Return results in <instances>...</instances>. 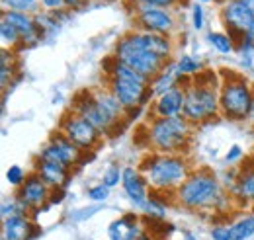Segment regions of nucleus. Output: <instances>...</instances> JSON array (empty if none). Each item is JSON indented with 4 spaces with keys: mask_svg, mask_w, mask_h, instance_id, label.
Returning a JSON list of instances; mask_svg holds the SVG:
<instances>
[{
    "mask_svg": "<svg viewBox=\"0 0 254 240\" xmlns=\"http://www.w3.org/2000/svg\"><path fill=\"white\" fill-rule=\"evenodd\" d=\"M33 2H41V0H33Z\"/></svg>",
    "mask_w": 254,
    "mask_h": 240,
    "instance_id": "obj_45",
    "label": "nucleus"
},
{
    "mask_svg": "<svg viewBox=\"0 0 254 240\" xmlns=\"http://www.w3.org/2000/svg\"><path fill=\"white\" fill-rule=\"evenodd\" d=\"M211 239L213 240H233L231 239V231H229V227H215V229H211Z\"/></svg>",
    "mask_w": 254,
    "mask_h": 240,
    "instance_id": "obj_36",
    "label": "nucleus"
},
{
    "mask_svg": "<svg viewBox=\"0 0 254 240\" xmlns=\"http://www.w3.org/2000/svg\"><path fill=\"white\" fill-rule=\"evenodd\" d=\"M184 98H186V92L182 86H174L164 94L157 96V100L151 106L153 118H178V116H182Z\"/></svg>",
    "mask_w": 254,
    "mask_h": 240,
    "instance_id": "obj_15",
    "label": "nucleus"
},
{
    "mask_svg": "<svg viewBox=\"0 0 254 240\" xmlns=\"http://www.w3.org/2000/svg\"><path fill=\"white\" fill-rule=\"evenodd\" d=\"M235 195L245 201V203H254V166H247L239 176L233 185Z\"/></svg>",
    "mask_w": 254,
    "mask_h": 240,
    "instance_id": "obj_21",
    "label": "nucleus"
},
{
    "mask_svg": "<svg viewBox=\"0 0 254 240\" xmlns=\"http://www.w3.org/2000/svg\"><path fill=\"white\" fill-rule=\"evenodd\" d=\"M39 4H41V8L45 12H63L64 8H66L64 0H41Z\"/></svg>",
    "mask_w": 254,
    "mask_h": 240,
    "instance_id": "obj_35",
    "label": "nucleus"
},
{
    "mask_svg": "<svg viewBox=\"0 0 254 240\" xmlns=\"http://www.w3.org/2000/svg\"><path fill=\"white\" fill-rule=\"evenodd\" d=\"M243 47H247V49H254V26L245 33V43H243ZM243 47H241V49H243Z\"/></svg>",
    "mask_w": 254,
    "mask_h": 240,
    "instance_id": "obj_39",
    "label": "nucleus"
},
{
    "mask_svg": "<svg viewBox=\"0 0 254 240\" xmlns=\"http://www.w3.org/2000/svg\"><path fill=\"white\" fill-rule=\"evenodd\" d=\"M249 121L254 123V100H253V108H251V116H249Z\"/></svg>",
    "mask_w": 254,
    "mask_h": 240,
    "instance_id": "obj_42",
    "label": "nucleus"
},
{
    "mask_svg": "<svg viewBox=\"0 0 254 240\" xmlns=\"http://www.w3.org/2000/svg\"><path fill=\"white\" fill-rule=\"evenodd\" d=\"M26 213H28V209L22 205V201L18 197L4 199V203H2V219L16 217V215H26Z\"/></svg>",
    "mask_w": 254,
    "mask_h": 240,
    "instance_id": "obj_30",
    "label": "nucleus"
},
{
    "mask_svg": "<svg viewBox=\"0 0 254 240\" xmlns=\"http://www.w3.org/2000/svg\"><path fill=\"white\" fill-rule=\"evenodd\" d=\"M122 185L126 189L127 197L131 203H135L139 209L147 203V199L151 197L149 193V181L143 176V172L139 168H133V166H127L124 168V178H122Z\"/></svg>",
    "mask_w": 254,
    "mask_h": 240,
    "instance_id": "obj_14",
    "label": "nucleus"
},
{
    "mask_svg": "<svg viewBox=\"0 0 254 240\" xmlns=\"http://www.w3.org/2000/svg\"><path fill=\"white\" fill-rule=\"evenodd\" d=\"M149 145L157 152L182 154L190 149L191 123L184 116L178 118H153L149 123Z\"/></svg>",
    "mask_w": 254,
    "mask_h": 240,
    "instance_id": "obj_5",
    "label": "nucleus"
},
{
    "mask_svg": "<svg viewBox=\"0 0 254 240\" xmlns=\"http://www.w3.org/2000/svg\"><path fill=\"white\" fill-rule=\"evenodd\" d=\"M207 39L213 45V49L217 53H221V55H231V53H235L239 49L237 43L233 41V37L227 31H209L207 33Z\"/></svg>",
    "mask_w": 254,
    "mask_h": 240,
    "instance_id": "obj_23",
    "label": "nucleus"
},
{
    "mask_svg": "<svg viewBox=\"0 0 254 240\" xmlns=\"http://www.w3.org/2000/svg\"><path fill=\"white\" fill-rule=\"evenodd\" d=\"M122 178H124V170L118 164H112V166H108L104 170V180H102V183H106L108 187H114V185H118L122 181Z\"/></svg>",
    "mask_w": 254,
    "mask_h": 240,
    "instance_id": "obj_31",
    "label": "nucleus"
},
{
    "mask_svg": "<svg viewBox=\"0 0 254 240\" xmlns=\"http://www.w3.org/2000/svg\"><path fill=\"white\" fill-rule=\"evenodd\" d=\"M61 133H64L78 149L82 150H92L102 139V133L96 129L94 125L88 120L72 114V116H64L61 121Z\"/></svg>",
    "mask_w": 254,
    "mask_h": 240,
    "instance_id": "obj_9",
    "label": "nucleus"
},
{
    "mask_svg": "<svg viewBox=\"0 0 254 240\" xmlns=\"http://www.w3.org/2000/svg\"><path fill=\"white\" fill-rule=\"evenodd\" d=\"M33 223L26 215L8 217L2 223V240H32Z\"/></svg>",
    "mask_w": 254,
    "mask_h": 240,
    "instance_id": "obj_18",
    "label": "nucleus"
},
{
    "mask_svg": "<svg viewBox=\"0 0 254 240\" xmlns=\"http://www.w3.org/2000/svg\"><path fill=\"white\" fill-rule=\"evenodd\" d=\"M108 88L120 100V104L124 106L126 112L139 110L141 106H145L149 102V98L155 96L151 84H141V82H133V80H126V78H114V76L110 78Z\"/></svg>",
    "mask_w": 254,
    "mask_h": 240,
    "instance_id": "obj_8",
    "label": "nucleus"
},
{
    "mask_svg": "<svg viewBox=\"0 0 254 240\" xmlns=\"http://www.w3.org/2000/svg\"><path fill=\"white\" fill-rule=\"evenodd\" d=\"M26 172H24V168L22 166H18V164H14V166H10L8 168V172H6V180L8 183H12L14 187H20L24 181H26Z\"/></svg>",
    "mask_w": 254,
    "mask_h": 240,
    "instance_id": "obj_32",
    "label": "nucleus"
},
{
    "mask_svg": "<svg viewBox=\"0 0 254 240\" xmlns=\"http://www.w3.org/2000/svg\"><path fill=\"white\" fill-rule=\"evenodd\" d=\"M72 110L76 116L90 121L102 135L110 133L120 123V120H124V116H126L124 106L110 92V88L96 92H80L72 102Z\"/></svg>",
    "mask_w": 254,
    "mask_h": 240,
    "instance_id": "obj_1",
    "label": "nucleus"
},
{
    "mask_svg": "<svg viewBox=\"0 0 254 240\" xmlns=\"http://www.w3.org/2000/svg\"><path fill=\"white\" fill-rule=\"evenodd\" d=\"M245 4H247L251 10H253V14H254V0H245Z\"/></svg>",
    "mask_w": 254,
    "mask_h": 240,
    "instance_id": "obj_41",
    "label": "nucleus"
},
{
    "mask_svg": "<svg viewBox=\"0 0 254 240\" xmlns=\"http://www.w3.org/2000/svg\"><path fill=\"white\" fill-rule=\"evenodd\" d=\"M139 227H141L139 217H137L135 213H127V215L116 219V221L110 225L108 235H110V240H129Z\"/></svg>",
    "mask_w": 254,
    "mask_h": 240,
    "instance_id": "obj_19",
    "label": "nucleus"
},
{
    "mask_svg": "<svg viewBox=\"0 0 254 240\" xmlns=\"http://www.w3.org/2000/svg\"><path fill=\"white\" fill-rule=\"evenodd\" d=\"M133 20H135L137 30L149 31V33L172 35V31L176 30V18H174L172 10H164V8H143V10H137Z\"/></svg>",
    "mask_w": 254,
    "mask_h": 240,
    "instance_id": "obj_11",
    "label": "nucleus"
},
{
    "mask_svg": "<svg viewBox=\"0 0 254 240\" xmlns=\"http://www.w3.org/2000/svg\"><path fill=\"white\" fill-rule=\"evenodd\" d=\"M16 70H18V62H16L14 51L2 47V53H0V82H2V90L8 88V84L12 82Z\"/></svg>",
    "mask_w": 254,
    "mask_h": 240,
    "instance_id": "obj_22",
    "label": "nucleus"
},
{
    "mask_svg": "<svg viewBox=\"0 0 254 240\" xmlns=\"http://www.w3.org/2000/svg\"><path fill=\"white\" fill-rule=\"evenodd\" d=\"M2 20H6V22H10L18 33H20V37H22V45H35L41 37H43V33L41 30L37 28V24H35V18H33L32 14H28V12H12V10H4L2 12Z\"/></svg>",
    "mask_w": 254,
    "mask_h": 240,
    "instance_id": "obj_16",
    "label": "nucleus"
},
{
    "mask_svg": "<svg viewBox=\"0 0 254 240\" xmlns=\"http://www.w3.org/2000/svg\"><path fill=\"white\" fill-rule=\"evenodd\" d=\"M139 170L147 178L153 191H176L186 178L190 176V164L182 154H164V152H153L147 156Z\"/></svg>",
    "mask_w": 254,
    "mask_h": 240,
    "instance_id": "obj_3",
    "label": "nucleus"
},
{
    "mask_svg": "<svg viewBox=\"0 0 254 240\" xmlns=\"http://www.w3.org/2000/svg\"><path fill=\"white\" fill-rule=\"evenodd\" d=\"M174 197L180 205L191 211L221 207L227 201V195L223 191L219 178L213 172H209L207 168L191 172L186 178V181L174 191Z\"/></svg>",
    "mask_w": 254,
    "mask_h": 240,
    "instance_id": "obj_2",
    "label": "nucleus"
},
{
    "mask_svg": "<svg viewBox=\"0 0 254 240\" xmlns=\"http://www.w3.org/2000/svg\"><path fill=\"white\" fill-rule=\"evenodd\" d=\"M141 209L145 211V215L149 217V219H153V221H160V219H164L166 217V203L160 199L159 195H153L151 193V197L147 199V203L141 207Z\"/></svg>",
    "mask_w": 254,
    "mask_h": 240,
    "instance_id": "obj_27",
    "label": "nucleus"
},
{
    "mask_svg": "<svg viewBox=\"0 0 254 240\" xmlns=\"http://www.w3.org/2000/svg\"><path fill=\"white\" fill-rule=\"evenodd\" d=\"M51 191H53V189L33 172V174H30V176L26 178V181L18 187L16 197L22 201V205L28 211H35V209L45 207V205L49 203Z\"/></svg>",
    "mask_w": 254,
    "mask_h": 240,
    "instance_id": "obj_12",
    "label": "nucleus"
},
{
    "mask_svg": "<svg viewBox=\"0 0 254 240\" xmlns=\"http://www.w3.org/2000/svg\"><path fill=\"white\" fill-rule=\"evenodd\" d=\"M139 31H141V30H139ZM141 39H143V45H145L149 51L157 53V55H159V57H162V59L168 60V57L172 55L174 45H172L170 35H160V33L141 31Z\"/></svg>",
    "mask_w": 254,
    "mask_h": 240,
    "instance_id": "obj_20",
    "label": "nucleus"
},
{
    "mask_svg": "<svg viewBox=\"0 0 254 240\" xmlns=\"http://www.w3.org/2000/svg\"><path fill=\"white\" fill-rule=\"evenodd\" d=\"M0 37H2L4 49H12L14 51L18 45H22V37H20L18 30L10 22H6V20L0 22Z\"/></svg>",
    "mask_w": 254,
    "mask_h": 240,
    "instance_id": "obj_26",
    "label": "nucleus"
},
{
    "mask_svg": "<svg viewBox=\"0 0 254 240\" xmlns=\"http://www.w3.org/2000/svg\"><path fill=\"white\" fill-rule=\"evenodd\" d=\"M129 240H151V237H149L147 229H145V227L141 225V227H139V229H137V231L133 233V237H131Z\"/></svg>",
    "mask_w": 254,
    "mask_h": 240,
    "instance_id": "obj_38",
    "label": "nucleus"
},
{
    "mask_svg": "<svg viewBox=\"0 0 254 240\" xmlns=\"http://www.w3.org/2000/svg\"><path fill=\"white\" fill-rule=\"evenodd\" d=\"M182 88L186 92L182 116L190 121L191 125L205 123V121L213 120L217 114H221L219 90L215 86H201V84H195L193 80H190Z\"/></svg>",
    "mask_w": 254,
    "mask_h": 240,
    "instance_id": "obj_7",
    "label": "nucleus"
},
{
    "mask_svg": "<svg viewBox=\"0 0 254 240\" xmlns=\"http://www.w3.org/2000/svg\"><path fill=\"white\" fill-rule=\"evenodd\" d=\"M229 231H231V239L233 240L251 239V237L254 235V215H251V217H243V219L235 221V223L229 227Z\"/></svg>",
    "mask_w": 254,
    "mask_h": 240,
    "instance_id": "obj_24",
    "label": "nucleus"
},
{
    "mask_svg": "<svg viewBox=\"0 0 254 240\" xmlns=\"http://www.w3.org/2000/svg\"><path fill=\"white\" fill-rule=\"evenodd\" d=\"M221 20L227 31L247 33L254 26V14L245 0H227L221 6Z\"/></svg>",
    "mask_w": 254,
    "mask_h": 240,
    "instance_id": "obj_13",
    "label": "nucleus"
},
{
    "mask_svg": "<svg viewBox=\"0 0 254 240\" xmlns=\"http://www.w3.org/2000/svg\"><path fill=\"white\" fill-rule=\"evenodd\" d=\"M180 2H184V0H131V4L135 6V12L137 10H143V8H164V10H172Z\"/></svg>",
    "mask_w": 254,
    "mask_h": 240,
    "instance_id": "obj_28",
    "label": "nucleus"
},
{
    "mask_svg": "<svg viewBox=\"0 0 254 240\" xmlns=\"http://www.w3.org/2000/svg\"><path fill=\"white\" fill-rule=\"evenodd\" d=\"M186 240H195V239H193V237H191V235H188V237H186Z\"/></svg>",
    "mask_w": 254,
    "mask_h": 240,
    "instance_id": "obj_43",
    "label": "nucleus"
},
{
    "mask_svg": "<svg viewBox=\"0 0 254 240\" xmlns=\"http://www.w3.org/2000/svg\"><path fill=\"white\" fill-rule=\"evenodd\" d=\"M114 57L120 62L131 66L133 70H137L139 74H143L149 80H155L166 68V59L159 57L157 53L149 51L143 45L139 30L129 31V33L120 37V41L116 43V49H114Z\"/></svg>",
    "mask_w": 254,
    "mask_h": 240,
    "instance_id": "obj_4",
    "label": "nucleus"
},
{
    "mask_svg": "<svg viewBox=\"0 0 254 240\" xmlns=\"http://www.w3.org/2000/svg\"><path fill=\"white\" fill-rule=\"evenodd\" d=\"M4 10H12V12H28L32 14L37 10V2L33 0H0Z\"/></svg>",
    "mask_w": 254,
    "mask_h": 240,
    "instance_id": "obj_29",
    "label": "nucleus"
},
{
    "mask_svg": "<svg viewBox=\"0 0 254 240\" xmlns=\"http://www.w3.org/2000/svg\"><path fill=\"white\" fill-rule=\"evenodd\" d=\"M39 158L55 160V162H61V164L70 168V166L80 162L82 150L78 149L64 133L57 131V133L51 135V139L45 143V147L39 150Z\"/></svg>",
    "mask_w": 254,
    "mask_h": 240,
    "instance_id": "obj_10",
    "label": "nucleus"
},
{
    "mask_svg": "<svg viewBox=\"0 0 254 240\" xmlns=\"http://www.w3.org/2000/svg\"><path fill=\"white\" fill-rule=\"evenodd\" d=\"M64 2H66V8L68 10H78L82 6H88L90 0H64Z\"/></svg>",
    "mask_w": 254,
    "mask_h": 240,
    "instance_id": "obj_40",
    "label": "nucleus"
},
{
    "mask_svg": "<svg viewBox=\"0 0 254 240\" xmlns=\"http://www.w3.org/2000/svg\"><path fill=\"white\" fill-rule=\"evenodd\" d=\"M243 158V149L239 147V145H233L229 152H227V156H225V160L229 162V164H233V162H239Z\"/></svg>",
    "mask_w": 254,
    "mask_h": 240,
    "instance_id": "obj_37",
    "label": "nucleus"
},
{
    "mask_svg": "<svg viewBox=\"0 0 254 240\" xmlns=\"http://www.w3.org/2000/svg\"><path fill=\"white\" fill-rule=\"evenodd\" d=\"M254 100V86L243 76H233L221 82L219 104L221 116L229 121H247Z\"/></svg>",
    "mask_w": 254,
    "mask_h": 240,
    "instance_id": "obj_6",
    "label": "nucleus"
},
{
    "mask_svg": "<svg viewBox=\"0 0 254 240\" xmlns=\"http://www.w3.org/2000/svg\"><path fill=\"white\" fill-rule=\"evenodd\" d=\"M35 174L45 181L51 189H55V187H63L64 183L68 181V166H64L61 162H55V160L37 158Z\"/></svg>",
    "mask_w": 254,
    "mask_h": 240,
    "instance_id": "obj_17",
    "label": "nucleus"
},
{
    "mask_svg": "<svg viewBox=\"0 0 254 240\" xmlns=\"http://www.w3.org/2000/svg\"><path fill=\"white\" fill-rule=\"evenodd\" d=\"M108 195H110V187L106 183H98V185L88 187V197L92 201H106Z\"/></svg>",
    "mask_w": 254,
    "mask_h": 240,
    "instance_id": "obj_34",
    "label": "nucleus"
},
{
    "mask_svg": "<svg viewBox=\"0 0 254 240\" xmlns=\"http://www.w3.org/2000/svg\"><path fill=\"white\" fill-rule=\"evenodd\" d=\"M201 2H213V0H201ZM225 2H227V0H225Z\"/></svg>",
    "mask_w": 254,
    "mask_h": 240,
    "instance_id": "obj_44",
    "label": "nucleus"
},
{
    "mask_svg": "<svg viewBox=\"0 0 254 240\" xmlns=\"http://www.w3.org/2000/svg\"><path fill=\"white\" fill-rule=\"evenodd\" d=\"M191 26L195 30H203V26H205V12H203L201 2H195L191 6Z\"/></svg>",
    "mask_w": 254,
    "mask_h": 240,
    "instance_id": "obj_33",
    "label": "nucleus"
},
{
    "mask_svg": "<svg viewBox=\"0 0 254 240\" xmlns=\"http://www.w3.org/2000/svg\"><path fill=\"white\" fill-rule=\"evenodd\" d=\"M174 66H176V72H178L180 78H182V76L190 78V76H195V74H199V72L203 70V68H201V62L197 59H193L191 55H182Z\"/></svg>",
    "mask_w": 254,
    "mask_h": 240,
    "instance_id": "obj_25",
    "label": "nucleus"
}]
</instances>
